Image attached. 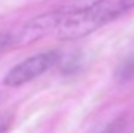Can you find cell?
I'll list each match as a JSON object with an SVG mask.
<instances>
[{"instance_id": "obj_4", "label": "cell", "mask_w": 134, "mask_h": 133, "mask_svg": "<svg viewBox=\"0 0 134 133\" xmlns=\"http://www.w3.org/2000/svg\"><path fill=\"white\" fill-rule=\"evenodd\" d=\"M134 78V56L124 59L115 69V80L119 84H126Z\"/></svg>"}, {"instance_id": "obj_3", "label": "cell", "mask_w": 134, "mask_h": 133, "mask_svg": "<svg viewBox=\"0 0 134 133\" xmlns=\"http://www.w3.org/2000/svg\"><path fill=\"white\" fill-rule=\"evenodd\" d=\"M65 9L43 13L29 20L16 34H10V46L25 47L46 37L48 33L55 31L65 16Z\"/></svg>"}, {"instance_id": "obj_5", "label": "cell", "mask_w": 134, "mask_h": 133, "mask_svg": "<svg viewBox=\"0 0 134 133\" xmlns=\"http://www.w3.org/2000/svg\"><path fill=\"white\" fill-rule=\"evenodd\" d=\"M112 3L117 16H121L122 13L134 8V0H113Z\"/></svg>"}, {"instance_id": "obj_2", "label": "cell", "mask_w": 134, "mask_h": 133, "mask_svg": "<svg viewBox=\"0 0 134 133\" xmlns=\"http://www.w3.org/2000/svg\"><path fill=\"white\" fill-rule=\"evenodd\" d=\"M61 60V55L57 51H44L33 55L20 64L14 65L4 77V85L9 88L22 86L37 77L42 76L46 71L52 68Z\"/></svg>"}, {"instance_id": "obj_1", "label": "cell", "mask_w": 134, "mask_h": 133, "mask_svg": "<svg viewBox=\"0 0 134 133\" xmlns=\"http://www.w3.org/2000/svg\"><path fill=\"white\" fill-rule=\"evenodd\" d=\"M65 10L64 18L55 30V34L60 41H76L83 38L119 17L109 0L87 9Z\"/></svg>"}, {"instance_id": "obj_7", "label": "cell", "mask_w": 134, "mask_h": 133, "mask_svg": "<svg viewBox=\"0 0 134 133\" xmlns=\"http://www.w3.org/2000/svg\"><path fill=\"white\" fill-rule=\"evenodd\" d=\"M9 46H10V34L0 33V52H3Z\"/></svg>"}, {"instance_id": "obj_6", "label": "cell", "mask_w": 134, "mask_h": 133, "mask_svg": "<svg viewBox=\"0 0 134 133\" xmlns=\"http://www.w3.org/2000/svg\"><path fill=\"white\" fill-rule=\"evenodd\" d=\"M125 124V119L124 118H119L116 120H113L111 124H108L100 133H119L121 131V128Z\"/></svg>"}]
</instances>
